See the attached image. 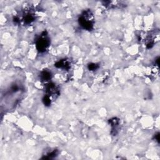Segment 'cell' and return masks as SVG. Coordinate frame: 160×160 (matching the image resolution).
I'll return each mask as SVG.
<instances>
[{"label":"cell","instance_id":"obj_1","mask_svg":"<svg viewBox=\"0 0 160 160\" xmlns=\"http://www.w3.org/2000/svg\"><path fill=\"white\" fill-rule=\"evenodd\" d=\"M78 23L84 29L91 31L94 28V18L91 9L84 10L78 18Z\"/></svg>","mask_w":160,"mask_h":160},{"label":"cell","instance_id":"obj_2","mask_svg":"<svg viewBox=\"0 0 160 160\" xmlns=\"http://www.w3.org/2000/svg\"><path fill=\"white\" fill-rule=\"evenodd\" d=\"M51 44V39L46 30L43 31L36 40V48L40 53L46 52Z\"/></svg>","mask_w":160,"mask_h":160},{"label":"cell","instance_id":"obj_3","mask_svg":"<svg viewBox=\"0 0 160 160\" xmlns=\"http://www.w3.org/2000/svg\"><path fill=\"white\" fill-rule=\"evenodd\" d=\"M45 92L46 94L50 98H56L60 94V89L59 87L52 82H49L46 85Z\"/></svg>","mask_w":160,"mask_h":160},{"label":"cell","instance_id":"obj_4","mask_svg":"<svg viewBox=\"0 0 160 160\" xmlns=\"http://www.w3.org/2000/svg\"><path fill=\"white\" fill-rule=\"evenodd\" d=\"M109 124L111 126V134L112 136H116L119 132V119L114 117L108 120Z\"/></svg>","mask_w":160,"mask_h":160},{"label":"cell","instance_id":"obj_5","mask_svg":"<svg viewBox=\"0 0 160 160\" xmlns=\"http://www.w3.org/2000/svg\"><path fill=\"white\" fill-rule=\"evenodd\" d=\"M35 19H36L35 14L31 11L25 12V13H24L22 18V21H23L24 24L26 25L31 24L32 22L35 21Z\"/></svg>","mask_w":160,"mask_h":160},{"label":"cell","instance_id":"obj_6","mask_svg":"<svg viewBox=\"0 0 160 160\" xmlns=\"http://www.w3.org/2000/svg\"><path fill=\"white\" fill-rule=\"evenodd\" d=\"M54 66L57 68L68 71L71 68V64H70L69 61L68 59L64 58V59H61L59 60L58 61H57L54 64Z\"/></svg>","mask_w":160,"mask_h":160},{"label":"cell","instance_id":"obj_7","mask_svg":"<svg viewBox=\"0 0 160 160\" xmlns=\"http://www.w3.org/2000/svg\"><path fill=\"white\" fill-rule=\"evenodd\" d=\"M52 73L48 69L42 70L39 74V79L42 82H48L52 78Z\"/></svg>","mask_w":160,"mask_h":160},{"label":"cell","instance_id":"obj_8","mask_svg":"<svg viewBox=\"0 0 160 160\" xmlns=\"http://www.w3.org/2000/svg\"><path fill=\"white\" fill-rule=\"evenodd\" d=\"M59 154V151L58 149H54L52 151H51L50 152H48L46 155L43 156L41 159H52L54 158H55L56 156H58Z\"/></svg>","mask_w":160,"mask_h":160},{"label":"cell","instance_id":"obj_9","mask_svg":"<svg viewBox=\"0 0 160 160\" xmlns=\"http://www.w3.org/2000/svg\"><path fill=\"white\" fill-rule=\"evenodd\" d=\"M42 101L44 104V105L46 107H49L51 106V102H52V100L51 99V98L49 96H48V95L45 94L44 95L42 99Z\"/></svg>","mask_w":160,"mask_h":160},{"label":"cell","instance_id":"obj_10","mask_svg":"<svg viewBox=\"0 0 160 160\" xmlns=\"http://www.w3.org/2000/svg\"><path fill=\"white\" fill-rule=\"evenodd\" d=\"M99 68V65L97 63L91 62L88 64V69L91 71H94L98 69Z\"/></svg>","mask_w":160,"mask_h":160},{"label":"cell","instance_id":"obj_11","mask_svg":"<svg viewBox=\"0 0 160 160\" xmlns=\"http://www.w3.org/2000/svg\"><path fill=\"white\" fill-rule=\"evenodd\" d=\"M153 139H154L158 144H159L160 141H159V132H157L154 135Z\"/></svg>","mask_w":160,"mask_h":160},{"label":"cell","instance_id":"obj_12","mask_svg":"<svg viewBox=\"0 0 160 160\" xmlns=\"http://www.w3.org/2000/svg\"><path fill=\"white\" fill-rule=\"evenodd\" d=\"M159 57L158 56V57L155 59V61H154L155 64H156V66H158V65H159Z\"/></svg>","mask_w":160,"mask_h":160}]
</instances>
